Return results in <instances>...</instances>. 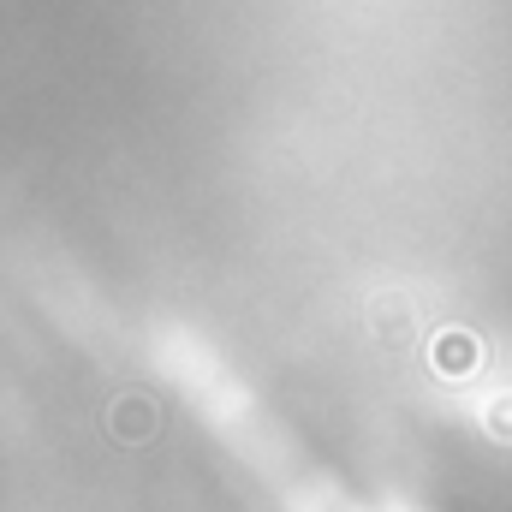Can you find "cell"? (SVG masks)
I'll list each match as a JSON object with an SVG mask.
<instances>
[{
  "label": "cell",
  "instance_id": "cell-1",
  "mask_svg": "<svg viewBox=\"0 0 512 512\" xmlns=\"http://www.w3.org/2000/svg\"><path fill=\"white\" fill-rule=\"evenodd\" d=\"M108 429H114L126 447H143V441L161 429V411H155L143 393H120V399L108 405Z\"/></svg>",
  "mask_w": 512,
  "mask_h": 512
},
{
  "label": "cell",
  "instance_id": "cell-2",
  "mask_svg": "<svg viewBox=\"0 0 512 512\" xmlns=\"http://www.w3.org/2000/svg\"><path fill=\"white\" fill-rule=\"evenodd\" d=\"M477 364V346H471V334H441L435 340V370H447V376H465Z\"/></svg>",
  "mask_w": 512,
  "mask_h": 512
}]
</instances>
